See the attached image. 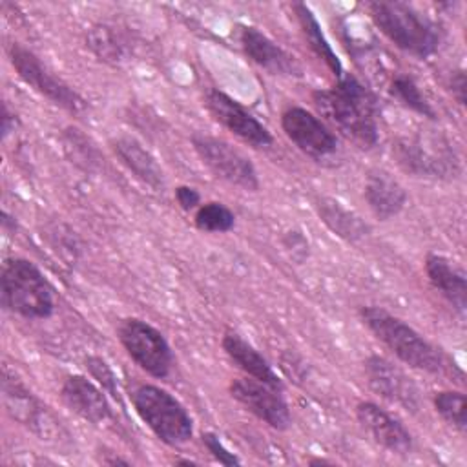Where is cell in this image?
Returning <instances> with one entry per match:
<instances>
[{"label":"cell","instance_id":"484cf974","mask_svg":"<svg viewBox=\"0 0 467 467\" xmlns=\"http://www.w3.org/2000/svg\"><path fill=\"white\" fill-rule=\"evenodd\" d=\"M193 221L201 232H228L234 228L235 217L223 202L212 201L197 208Z\"/></svg>","mask_w":467,"mask_h":467},{"label":"cell","instance_id":"5b68a950","mask_svg":"<svg viewBox=\"0 0 467 467\" xmlns=\"http://www.w3.org/2000/svg\"><path fill=\"white\" fill-rule=\"evenodd\" d=\"M131 403L140 420L166 445L177 447L192 440L193 423L184 405L157 385H139L131 392Z\"/></svg>","mask_w":467,"mask_h":467},{"label":"cell","instance_id":"8992f818","mask_svg":"<svg viewBox=\"0 0 467 467\" xmlns=\"http://www.w3.org/2000/svg\"><path fill=\"white\" fill-rule=\"evenodd\" d=\"M119 339L128 356L150 376L166 378L173 365V354L164 336L139 317H128L119 325Z\"/></svg>","mask_w":467,"mask_h":467},{"label":"cell","instance_id":"d6986e66","mask_svg":"<svg viewBox=\"0 0 467 467\" xmlns=\"http://www.w3.org/2000/svg\"><path fill=\"white\" fill-rule=\"evenodd\" d=\"M223 350L250 378H254V379H257L261 383H266L272 389L283 390V381L275 374L272 365L248 341H244L241 336L232 334V332L224 334V337H223Z\"/></svg>","mask_w":467,"mask_h":467},{"label":"cell","instance_id":"83f0119b","mask_svg":"<svg viewBox=\"0 0 467 467\" xmlns=\"http://www.w3.org/2000/svg\"><path fill=\"white\" fill-rule=\"evenodd\" d=\"M86 365H88V368L91 370V374L100 381V383H104L106 385V389L108 390H111L113 394H115V378H113V372L109 370V367L106 365V361H102L100 358H88L86 359ZM117 396V394H115Z\"/></svg>","mask_w":467,"mask_h":467},{"label":"cell","instance_id":"7c38bea8","mask_svg":"<svg viewBox=\"0 0 467 467\" xmlns=\"http://www.w3.org/2000/svg\"><path fill=\"white\" fill-rule=\"evenodd\" d=\"M365 374L374 392L401 405L405 410H418L420 396L416 385L390 361L381 356H370L365 361Z\"/></svg>","mask_w":467,"mask_h":467},{"label":"cell","instance_id":"30bf717a","mask_svg":"<svg viewBox=\"0 0 467 467\" xmlns=\"http://www.w3.org/2000/svg\"><path fill=\"white\" fill-rule=\"evenodd\" d=\"M285 135L308 157L325 159L337 150L336 135L310 111L290 106L281 115Z\"/></svg>","mask_w":467,"mask_h":467},{"label":"cell","instance_id":"ffe728a7","mask_svg":"<svg viewBox=\"0 0 467 467\" xmlns=\"http://www.w3.org/2000/svg\"><path fill=\"white\" fill-rule=\"evenodd\" d=\"M4 400L9 414L16 418L20 423L31 427L35 432H40L42 436L47 434L53 429V421L47 416L46 409L38 405V401L27 392L24 387L16 383H4Z\"/></svg>","mask_w":467,"mask_h":467},{"label":"cell","instance_id":"9c48e42d","mask_svg":"<svg viewBox=\"0 0 467 467\" xmlns=\"http://www.w3.org/2000/svg\"><path fill=\"white\" fill-rule=\"evenodd\" d=\"M230 394L246 410L277 431L290 427V409L281 396V390L268 387L257 379L235 378L230 381Z\"/></svg>","mask_w":467,"mask_h":467},{"label":"cell","instance_id":"4fadbf2b","mask_svg":"<svg viewBox=\"0 0 467 467\" xmlns=\"http://www.w3.org/2000/svg\"><path fill=\"white\" fill-rule=\"evenodd\" d=\"M356 416L365 432L383 449L394 454H409L412 451V436L401 421L372 401H361Z\"/></svg>","mask_w":467,"mask_h":467},{"label":"cell","instance_id":"52a82bcc","mask_svg":"<svg viewBox=\"0 0 467 467\" xmlns=\"http://www.w3.org/2000/svg\"><path fill=\"white\" fill-rule=\"evenodd\" d=\"M192 144L199 159L210 168L215 177L248 192H255L259 188L255 166L243 151L234 148L230 142L212 135L195 133L192 137Z\"/></svg>","mask_w":467,"mask_h":467},{"label":"cell","instance_id":"cb8c5ba5","mask_svg":"<svg viewBox=\"0 0 467 467\" xmlns=\"http://www.w3.org/2000/svg\"><path fill=\"white\" fill-rule=\"evenodd\" d=\"M88 46L104 62L117 64L126 57L124 44L120 42L119 35L108 26L91 27L88 33Z\"/></svg>","mask_w":467,"mask_h":467},{"label":"cell","instance_id":"f546056e","mask_svg":"<svg viewBox=\"0 0 467 467\" xmlns=\"http://www.w3.org/2000/svg\"><path fill=\"white\" fill-rule=\"evenodd\" d=\"M449 86H451L452 97L463 106L465 104V73L462 69L454 71L449 78Z\"/></svg>","mask_w":467,"mask_h":467},{"label":"cell","instance_id":"f1b7e54d","mask_svg":"<svg viewBox=\"0 0 467 467\" xmlns=\"http://www.w3.org/2000/svg\"><path fill=\"white\" fill-rule=\"evenodd\" d=\"M175 199H177L179 206H181L184 212H190V210H193V208L199 206V202H201V193H199L195 188L182 184V186H177V188H175Z\"/></svg>","mask_w":467,"mask_h":467},{"label":"cell","instance_id":"4316f807","mask_svg":"<svg viewBox=\"0 0 467 467\" xmlns=\"http://www.w3.org/2000/svg\"><path fill=\"white\" fill-rule=\"evenodd\" d=\"M202 443H204V447L208 449V452H210L219 463H223V465H239V463H241V460H239L234 452H230V451L224 447V443L219 440L217 434H213V432H204V434H202Z\"/></svg>","mask_w":467,"mask_h":467},{"label":"cell","instance_id":"7402d4cb","mask_svg":"<svg viewBox=\"0 0 467 467\" xmlns=\"http://www.w3.org/2000/svg\"><path fill=\"white\" fill-rule=\"evenodd\" d=\"M294 11L297 15V20L301 24V29L310 44V47L314 49V53L323 58V62L328 66V69L339 78L343 75V67L341 62L336 55V51L332 49V46L328 44V40L325 38L317 18L314 16V13L305 5V4H294Z\"/></svg>","mask_w":467,"mask_h":467},{"label":"cell","instance_id":"277c9868","mask_svg":"<svg viewBox=\"0 0 467 467\" xmlns=\"http://www.w3.org/2000/svg\"><path fill=\"white\" fill-rule=\"evenodd\" d=\"M2 305L26 319H47L55 312L53 286L31 261L7 259L2 266Z\"/></svg>","mask_w":467,"mask_h":467},{"label":"cell","instance_id":"8fae6325","mask_svg":"<svg viewBox=\"0 0 467 467\" xmlns=\"http://www.w3.org/2000/svg\"><path fill=\"white\" fill-rule=\"evenodd\" d=\"M208 111L217 122L230 130L235 137L254 148H268L274 142L272 133L239 102L219 89H210L206 95Z\"/></svg>","mask_w":467,"mask_h":467},{"label":"cell","instance_id":"2e32d148","mask_svg":"<svg viewBox=\"0 0 467 467\" xmlns=\"http://www.w3.org/2000/svg\"><path fill=\"white\" fill-rule=\"evenodd\" d=\"M365 199L372 213L378 219L387 221L403 210L407 193L389 171L370 170L365 181Z\"/></svg>","mask_w":467,"mask_h":467},{"label":"cell","instance_id":"44dd1931","mask_svg":"<svg viewBox=\"0 0 467 467\" xmlns=\"http://www.w3.org/2000/svg\"><path fill=\"white\" fill-rule=\"evenodd\" d=\"M317 213L321 221L345 241H358L368 232V226L354 212L334 199H321L317 202Z\"/></svg>","mask_w":467,"mask_h":467},{"label":"cell","instance_id":"9a60e30c","mask_svg":"<svg viewBox=\"0 0 467 467\" xmlns=\"http://www.w3.org/2000/svg\"><path fill=\"white\" fill-rule=\"evenodd\" d=\"M60 398L69 410L89 423L99 425L113 418L104 392L86 376H69L60 389Z\"/></svg>","mask_w":467,"mask_h":467},{"label":"cell","instance_id":"e0dca14e","mask_svg":"<svg viewBox=\"0 0 467 467\" xmlns=\"http://www.w3.org/2000/svg\"><path fill=\"white\" fill-rule=\"evenodd\" d=\"M111 150L120 159V162L144 184L151 186L153 190L162 188L164 175L155 161V157L135 139L130 135L115 137L111 142Z\"/></svg>","mask_w":467,"mask_h":467},{"label":"cell","instance_id":"6da1fadb","mask_svg":"<svg viewBox=\"0 0 467 467\" xmlns=\"http://www.w3.org/2000/svg\"><path fill=\"white\" fill-rule=\"evenodd\" d=\"M317 111L356 146L368 150L378 142L376 102L354 77L341 75L336 86L312 93Z\"/></svg>","mask_w":467,"mask_h":467},{"label":"cell","instance_id":"d4e9b609","mask_svg":"<svg viewBox=\"0 0 467 467\" xmlns=\"http://www.w3.org/2000/svg\"><path fill=\"white\" fill-rule=\"evenodd\" d=\"M434 409L436 412L458 431L467 429V407H465V394L460 390H441L434 396Z\"/></svg>","mask_w":467,"mask_h":467},{"label":"cell","instance_id":"3957f363","mask_svg":"<svg viewBox=\"0 0 467 467\" xmlns=\"http://www.w3.org/2000/svg\"><path fill=\"white\" fill-rule=\"evenodd\" d=\"M359 314L368 330L405 365L431 374L443 370L441 352L403 319L379 306H363Z\"/></svg>","mask_w":467,"mask_h":467},{"label":"cell","instance_id":"603a6c76","mask_svg":"<svg viewBox=\"0 0 467 467\" xmlns=\"http://www.w3.org/2000/svg\"><path fill=\"white\" fill-rule=\"evenodd\" d=\"M389 91L396 100H400L410 111H414L421 117H427V119H436V113H434L432 106L427 102V99L423 97V93L420 91V88H418V84L414 82L412 77L396 75L390 82Z\"/></svg>","mask_w":467,"mask_h":467},{"label":"cell","instance_id":"ac0fdd59","mask_svg":"<svg viewBox=\"0 0 467 467\" xmlns=\"http://www.w3.org/2000/svg\"><path fill=\"white\" fill-rule=\"evenodd\" d=\"M425 274L431 285L452 305V308L463 314L467 306V281L463 272L451 265L443 255L429 254L425 259Z\"/></svg>","mask_w":467,"mask_h":467},{"label":"cell","instance_id":"7a4b0ae2","mask_svg":"<svg viewBox=\"0 0 467 467\" xmlns=\"http://www.w3.org/2000/svg\"><path fill=\"white\" fill-rule=\"evenodd\" d=\"M368 15L376 27L401 51L427 58L434 55L441 42L438 26L403 2H370Z\"/></svg>","mask_w":467,"mask_h":467},{"label":"cell","instance_id":"ba28073f","mask_svg":"<svg viewBox=\"0 0 467 467\" xmlns=\"http://www.w3.org/2000/svg\"><path fill=\"white\" fill-rule=\"evenodd\" d=\"M9 58L18 77L53 104L67 109L69 113H80L86 109V100L62 78L53 75L29 49L22 47L20 44H11Z\"/></svg>","mask_w":467,"mask_h":467},{"label":"cell","instance_id":"5bb4252c","mask_svg":"<svg viewBox=\"0 0 467 467\" xmlns=\"http://www.w3.org/2000/svg\"><path fill=\"white\" fill-rule=\"evenodd\" d=\"M241 46L248 55V58H252L257 66H261L272 75H286V77L303 75V67L296 60V57L285 51L274 40H270L257 27H252V26L243 27Z\"/></svg>","mask_w":467,"mask_h":467}]
</instances>
